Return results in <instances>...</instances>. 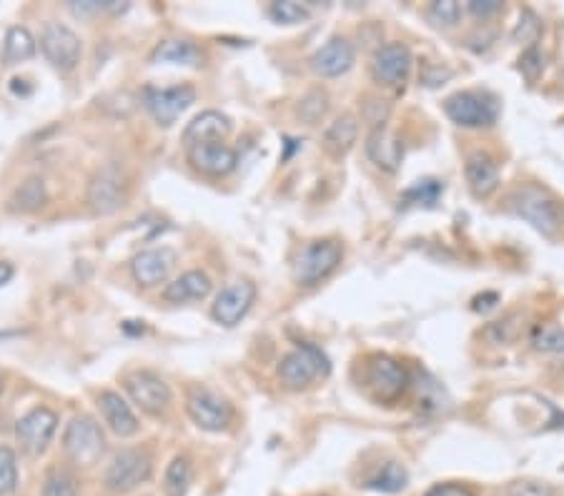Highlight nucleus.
<instances>
[{
	"label": "nucleus",
	"mask_w": 564,
	"mask_h": 496,
	"mask_svg": "<svg viewBox=\"0 0 564 496\" xmlns=\"http://www.w3.org/2000/svg\"><path fill=\"white\" fill-rule=\"evenodd\" d=\"M514 211L544 236H554L564 226V203L539 188H519L512 198Z\"/></svg>",
	"instance_id": "1"
},
{
	"label": "nucleus",
	"mask_w": 564,
	"mask_h": 496,
	"mask_svg": "<svg viewBox=\"0 0 564 496\" xmlns=\"http://www.w3.org/2000/svg\"><path fill=\"white\" fill-rule=\"evenodd\" d=\"M361 384L369 391L374 399L379 401H394L404 394L409 384L407 369L399 364L397 359L387 354H371L364 361V374H361Z\"/></svg>",
	"instance_id": "2"
},
{
	"label": "nucleus",
	"mask_w": 564,
	"mask_h": 496,
	"mask_svg": "<svg viewBox=\"0 0 564 496\" xmlns=\"http://www.w3.org/2000/svg\"><path fill=\"white\" fill-rule=\"evenodd\" d=\"M63 451L76 466H93L106 451V436L91 416H73L63 434Z\"/></svg>",
	"instance_id": "3"
},
{
	"label": "nucleus",
	"mask_w": 564,
	"mask_h": 496,
	"mask_svg": "<svg viewBox=\"0 0 564 496\" xmlns=\"http://www.w3.org/2000/svg\"><path fill=\"white\" fill-rule=\"evenodd\" d=\"M444 111L457 126L484 128L497 121L499 101L487 91H462L447 98Z\"/></svg>",
	"instance_id": "4"
},
{
	"label": "nucleus",
	"mask_w": 564,
	"mask_h": 496,
	"mask_svg": "<svg viewBox=\"0 0 564 496\" xmlns=\"http://www.w3.org/2000/svg\"><path fill=\"white\" fill-rule=\"evenodd\" d=\"M153 469V461L148 456V451L143 449H123L113 456V461L108 464L106 474H103V484L113 494H128L136 486H141L143 481H148Z\"/></svg>",
	"instance_id": "5"
},
{
	"label": "nucleus",
	"mask_w": 564,
	"mask_h": 496,
	"mask_svg": "<svg viewBox=\"0 0 564 496\" xmlns=\"http://www.w3.org/2000/svg\"><path fill=\"white\" fill-rule=\"evenodd\" d=\"M41 51L53 68L68 73L81 63L83 43L76 31H71L63 23L48 21L41 31Z\"/></svg>",
	"instance_id": "6"
},
{
	"label": "nucleus",
	"mask_w": 564,
	"mask_h": 496,
	"mask_svg": "<svg viewBox=\"0 0 564 496\" xmlns=\"http://www.w3.org/2000/svg\"><path fill=\"white\" fill-rule=\"evenodd\" d=\"M324 374H329V361L311 344H301L299 349L286 354L279 364V379L289 389H304L316 376Z\"/></svg>",
	"instance_id": "7"
},
{
	"label": "nucleus",
	"mask_w": 564,
	"mask_h": 496,
	"mask_svg": "<svg viewBox=\"0 0 564 496\" xmlns=\"http://www.w3.org/2000/svg\"><path fill=\"white\" fill-rule=\"evenodd\" d=\"M341 264V246L336 241H314L304 248L294 264V276L299 284L314 286L334 274Z\"/></svg>",
	"instance_id": "8"
},
{
	"label": "nucleus",
	"mask_w": 564,
	"mask_h": 496,
	"mask_svg": "<svg viewBox=\"0 0 564 496\" xmlns=\"http://www.w3.org/2000/svg\"><path fill=\"white\" fill-rule=\"evenodd\" d=\"M123 386H126V394L131 396L133 404L141 411H146V414L158 416L171 406V386H168L161 376L153 374V371H131V374L126 376V381H123Z\"/></svg>",
	"instance_id": "9"
},
{
	"label": "nucleus",
	"mask_w": 564,
	"mask_h": 496,
	"mask_svg": "<svg viewBox=\"0 0 564 496\" xmlns=\"http://www.w3.org/2000/svg\"><path fill=\"white\" fill-rule=\"evenodd\" d=\"M58 429L56 411L48 406H36L16 424V441L28 456H41L51 446Z\"/></svg>",
	"instance_id": "10"
},
{
	"label": "nucleus",
	"mask_w": 564,
	"mask_h": 496,
	"mask_svg": "<svg viewBox=\"0 0 564 496\" xmlns=\"http://www.w3.org/2000/svg\"><path fill=\"white\" fill-rule=\"evenodd\" d=\"M196 101V91L186 83L171 88H146L143 91V103H146L148 113L156 118L161 126H171L176 118L186 111L191 103Z\"/></svg>",
	"instance_id": "11"
},
{
	"label": "nucleus",
	"mask_w": 564,
	"mask_h": 496,
	"mask_svg": "<svg viewBox=\"0 0 564 496\" xmlns=\"http://www.w3.org/2000/svg\"><path fill=\"white\" fill-rule=\"evenodd\" d=\"M186 411L191 421L204 431H224L234 416L231 406L209 389L191 391L186 399Z\"/></svg>",
	"instance_id": "12"
},
{
	"label": "nucleus",
	"mask_w": 564,
	"mask_h": 496,
	"mask_svg": "<svg viewBox=\"0 0 564 496\" xmlns=\"http://www.w3.org/2000/svg\"><path fill=\"white\" fill-rule=\"evenodd\" d=\"M256 301V286L251 281H236V284L226 286L214 301L211 316L219 321L221 326H236L246 314L251 311Z\"/></svg>",
	"instance_id": "13"
},
{
	"label": "nucleus",
	"mask_w": 564,
	"mask_h": 496,
	"mask_svg": "<svg viewBox=\"0 0 564 496\" xmlns=\"http://www.w3.org/2000/svg\"><path fill=\"white\" fill-rule=\"evenodd\" d=\"M126 201V183L116 166H106L91 178L88 186V203L98 213H113Z\"/></svg>",
	"instance_id": "14"
},
{
	"label": "nucleus",
	"mask_w": 564,
	"mask_h": 496,
	"mask_svg": "<svg viewBox=\"0 0 564 496\" xmlns=\"http://www.w3.org/2000/svg\"><path fill=\"white\" fill-rule=\"evenodd\" d=\"M188 161L206 176H229L239 163V153L224 141H206L188 146Z\"/></svg>",
	"instance_id": "15"
},
{
	"label": "nucleus",
	"mask_w": 564,
	"mask_h": 496,
	"mask_svg": "<svg viewBox=\"0 0 564 496\" xmlns=\"http://www.w3.org/2000/svg\"><path fill=\"white\" fill-rule=\"evenodd\" d=\"M173 266H176V251L168 246L148 248L131 261V274L143 289H153L171 276Z\"/></svg>",
	"instance_id": "16"
},
{
	"label": "nucleus",
	"mask_w": 564,
	"mask_h": 496,
	"mask_svg": "<svg viewBox=\"0 0 564 496\" xmlns=\"http://www.w3.org/2000/svg\"><path fill=\"white\" fill-rule=\"evenodd\" d=\"M412 71V53L404 43H387L374 56V78L384 86H404Z\"/></svg>",
	"instance_id": "17"
},
{
	"label": "nucleus",
	"mask_w": 564,
	"mask_h": 496,
	"mask_svg": "<svg viewBox=\"0 0 564 496\" xmlns=\"http://www.w3.org/2000/svg\"><path fill=\"white\" fill-rule=\"evenodd\" d=\"M98 409H101V416L108 424V429L116 436H121V439H131L141 429L131 404L121 394H116V391H101L98 394Z\"/></svg>",
	"instance_id": "18"
},
{
	"label": "nucleus",
	"mask_w": 564,
	"mask_h": 496,
	"mask_svg": "<svg viewBox=\"0 0 564 496\" xmlns=\"http://www.w3.org/2000/svg\"><path fill=\"white\" fill-rule=\"evenodd\" d=\"M366 156H369L376 166L382 168V171L394 173L399 168V163H402L404 146L402 141H399V138L382 123V126H376L374 131L369 133V138H366Z\"/></svg>",
	"instance_id": "19"
},
{
	"label": "nucleus",
	"mask_w": 564,
	"mask_h": 496,
	"mask_svg": "<svg viewBox=\"0 0 564 496\" xmlns=\"http://www.w3.org/2000/svg\"><path fill=\"white\" fill-rule=\"evenodd\" d=\"M311 66L324 78L341 76V73H346L354 66V48H351V43L346 41V38H331L329 43H324V46L314 53Z\"/></svg>",
	"instance_id": "20"
},
{
	"label": "nucleus",
	"mask_w": 564,
	"mask_h": 496,
	"mask_svg": "<svg viewBox=\"0 0 564 496\" xmlns=\"http://www.w3.org/2000/svg\"><path fill=\"white\" fill-rule=\"evenodd\" d=\"M464 176H467L469 188L477 198H489L499 186V168L489 153H472L467 158V166H464Z\"/></svg>",
	"instance_id": "21"
},
{
	"label": "nucleus",
	"mask_w": 564,
	"mask_h": 496,
	"mask_svg": "<svg viewBox=\"0 0 564 496\" xmlns=\"http://www.w3.org/2000/svg\"><path fill=\"white\" fill-rule=\"evenodd\" d=\"M211 294V279L204 271H186L176 281L163 289L161 299L166 304H191V301H204Z\"/></svg>",
	"instance_id": "22"
},
{
	"label": "nucleus",
	"mask_w": 564,
	"mask_h": 496,
	"mask_svg": "<svg viewBox=\"0 0 564 496\" xmlns=\"http://www.w3.org/2000/svg\"><path fill=\"white\" fill-rule=\"evenodd\" d=\"M231 133V121L219 111H204L188 123L186 133H183V143L186 146H196V143L206 141H224Z\"/></svg>",
	"instance_id": "23"
},
{
	"label": "nucleus",
	"mask_w": 564,
	"mask_h": 496,
	"mask_svg": "<svg viewBox=\"0 0 564 496\" xmlns=\"http://www.w3.org/2000/svg\"><path fill=\"white\" fill-rule=\"evenodd\" d=\"M151 63H166V66H201L204 51L191 41H163L151 53Z\"/></svg>",
	"instance_id": "24"
},
{
	"label": "nucleus",
	"mask_w": 564,
	"mask_h": 496,
	"mask_svg": "<svg viewBox=\"0 0 564 496\" xmlns=\"http://www.w3.org/2000/svg\"><path fill=\"white\" fill-rule=\"evenodd\" d=\"M356 136H359V123H356L354 116H339L324 133V148L331 153V156H344V153L351 151V146L356 143Z\"/></svg>",
	"instance_id": "25"
},
{
	"label": "nucleus",
	"mask_w": 564,
	"mask_h": 496,
	"mask_svg": "<svg viewBox=\"0 0 564 496\" xmlns=\"http://www.w3.org/2000/svg\"><path fill=\"white\" fill-rule=\"evenodd\" d=\"M36 38L31 36V31L23 26H13L6 33V43H3V63L6 66H18L26 63L36 56Z\"/></svg>",
	"instance_id": "26"
},
{
	"label": "nucleus",
	"mask_w": 564,
	"mask_h": 496,
	"mask_svg": "<svg viewBox=\"0 0 564 496\" xmlns=\"http://www.w3.org/2000/svg\"><path fill=\"white\" fill-rule=\"evenodd\" d=\"M46 201H48L46 183H43L41 178H28V181H23L21 186L16 188V193L11 196V208L13 211L31 213L46 206Z\"/></svg>",
	"instance_id": "27"
},
{
	"label": "nucleus",
	"mask_w": 564,
	"mask_h": 496,
	"mask_svg": "<svg viewBox=\"0 0 564 496\" xmlns=\"http://www.w3.org/2000/svg\"><path fill=\"white\" fill-rule=\"evenodd\" d=\"M191 479H194L191 461H188L186 456H176V459L168 464L166 476H163V491H166V496H186Z\"/></svg>",
	"instance_id": "28"
},
{
	"label": "nucleus",
	"mask_w": 564,
	"mask_h": 496,
	"mask_svg": "<svg viewBox=\"0 0 564 496\" xmlns=\"http://www.w3.org/2000/svg\"><path fill=\"white\" fill-rule=\"evenodd\" d=\"M78 476L66 466H51L43 479V496H78Z\"/></svg>",
	"instance_id": "29"
},
{
	"label": "nucleus",
	"mask_w": 564,
	"mask_h": 496,
	"mask_svg": "<svg viewBox=\"0 0 564 496\" xmlns=\"http://www.w3.org/2000/svg\"><path fill=\"white\" fill-rule=\"evenodd\" d=\"M366 486L376 491H389V494H392V491H402L404 486H407V471L392 461V464H384L382 469L376 471Z\"/></svg>",
	"instance_id": "30"
},
{
	"label": "nucleus",
	"mask_w": 564,
	"mask_h": 496,
	"mask_svg": "<svg viewBox=\"0 0 564 496\" xmlns=\"http://www.w3.org/2000/svg\"><path fill=\"white\" fill-rule=\"evenodd\" d=\"M18 486V456L11 446H0V496H11Z\"/></svg>",
	"instance_id": "31"
},
{
	"label": "nucleus",
	"mask_w": 564,
	"mask_h": 496,
	"mask_svg": "<svg viewBox=\"0 0 564 496\" xmlns=\"http://www.w3.org/2000/svg\"><path fill=\"white\" fill-rule=\"evenodd\" d=\"M532 344L539 351L564 354V331L557 324H539L532 331Z\"/></svg>",
	"instance_id": "32"
},
{
	"label": "nucleus",
	"mask_w": 564,
	"mask_h": 496,
	"mask_svg": "<svg viewBox=\"0 0 564 496\" xmlns=\"http://www.w3.org/2000/svg\"><path fill=\"white\" fill-rule=\"evenodd\" d=\"M269 16L274 18L276 23L294 26V23H301L309 18V8L299 6V3H291V0H276V3H271Z\"/></svg>",
	"instance_id": "33"
},
{
	"label": "nucleus",
	"mask_w": 564,
	"mask_h": 496,
	"mask_svg": "<svg viewBox=\"0 0 564 496\" xmlns=\"http://www.w3.org/2000/svg\"><path fill=\"white\" fill-rule=\"evenodd\" d=\"M429 18H432L437 26L452 28L457 26L459 18H462V6L454 3V0H437V3L429 6Z\"/></svg>",
	"instance_id": "34"
},
{
	"label": "nucleus",
	"mask_w": 564,
	"mask_h": 496,
	"mask_svg": "<svg viewBox=\"0 0 564 496\" xmlns=\"http://www.w3.org/2000/svg\"><path fill=\"white\" fill-rule=\"evenodd\" d=\"M499 496H554V491L542 481H512L499 491Z\"/></svg>",
	"instance_id": "35"
},
{
	"label": "nucleus",
	"mask_w": 564,
	"mask_h": 496,
	"mask_svg": "<svg viewBox=\"0 0 564 496\" xmlns=\"http://www.w3.org/2000/svg\"><path fill=\"white\" fill-rule=\"evenodd\" d=\"M324 113H326V93L324 91H311L299 106V116L304 118L306 123H311V126H314V123L319 121Z\"/></svg>",
	"instance_id": "36"
},
{
	"label": "nucleus",
	"mask_w": 564,
	"mask_h": 496,
	"mask_svg": "<svg viewBox=\"0 0 564 496\" xmlns=\"http://www.w3.org/2000/svg\"><path fill=\"white\" fill-rule=\"evenodd\" d=\"M539 31H542V23H539V18L534 16L532 11H522L517 28H514V41L529 43V46H532V43L537 41Z\"/></svg>",
	"instance_id": "37"
},
{
	"label": "nucleus",
	"mask_w": 564,
	"mask_h": 496,
	"mask_svg": "<svg viewBox=\"0 0 564 496\" xmlns=\"http://www.w3.org/2000/svg\"><path fill=\"white\" fill-rule=\"evenodd\" d=\"M519 71H522V76L527 78L529 83H534L539 76H542L544 56H542V53H539V48L529 46L527 51L522 53V58H519Z\"/></svg>",
	"instance_id": "38"
},
{
	"label": "nucleus",
	"mask_w": 564,
	"mask_h": 496,
	"mask_svg": "<svg viewBox=\"0 0 564 496\" xmlns=\"http://www.w3.org/2000/svg\"><path fill=\"white\" fill-rule=\"evenodd\" d=\"M439 191H442V186H439L437 181H419L417 186L414 188H409L407 193H404V198L407 201H417V203H434L437 201V196H439Z\"/></svg>",
	"instance_id": "39"
},
{
	"label": "nucleus",
	"mask_w": 564,
	"mask_h": 496,
	"mask_svg": "<svg viewBox=\"0 0 564 496\" xmlns=\"http://www.w3.org/2000/svg\"><path fill=\"white\" fill-rule=\"evenodd\" d=\"M502 3L499 0H472L469 3V13L477 18H489V16H497L502 11Z\"/></svg>",
	"instance_id": "40"
},
{
	"label": "nucleus",
	"mask_w": 564,
	"mask_h": 496,
	"mask_svg": "<svg viewBox=\"0 0 564 496\" xmlns=\"http://www.w3.org/2000/svg\"><path fill=\"white\" fill-rule=\"evenodd\" d=\"M424 496H474L467 486L462 484H437L427 491Z\"/></svg>",
	"instance_id": "41"
},
{
	"label": "nucleus",
	"mask_w": 564,
	"mask_h": 496,
	"mask_svg": "<svg viewBox=\"0 0 564 496\" xmlns=\"http://www.w3.org/2000/svg\"><path fill=\"white\" fill-rule=\"evenodd\" d=\"M13 279V266L8 261H0V286H6Z\"/></svg>",
	"instance_id": "42"
},
{
	"label": "nucleus",
	"mask_w": 564,
	"mask_h": 496,
	"mask_svg": "<svg viewBox=\"0 0 564 496\" xmlns=\"http://www.w3.org/2000/svg\"><path fill=\"white\" fill-rule=\"evenodd\" d=\"M0 391H3V376H0Z\"/></svg>",
	"instance_id": "43"
}]
</instances>
